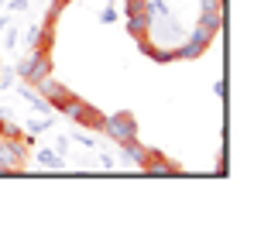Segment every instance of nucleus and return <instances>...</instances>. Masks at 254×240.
<instances>
[{
    "label": "nucleus",
    "mask_w": 254,
    "mask_h": 240,
    "mask_svg": "<svg viewBox=\"0 0 254 240\" xmlns=\"http://www.w3.org/2000/svg\"><path fill=\"white\" fill-rule=\"evenodd\" d=\"M59 110L65 114L69 120H76V123H83V127H89V130H103V114L96 110V107H89L86 100H79V96H65L62 103H59Z\"/></svg>",
    "instance_id": "obj_1"
},
{
    "label": "nucleus",
    "mask_w": 254,
    "mask_h": 240,
    "mask_svg": "<svg viewBox=\"0 0 254 240\" xmlns=\"http://www.w3.org/2000/svg\"><path fill=\"white\" fill-rule=\"evenodd\" d=\"M28 165V141L24 137H0V168L7 175L24 172Z\"/></svg>",
    "instance_id": "obj_2"
},
{
    "label": "nucleus",
    "mask_w": 254,
    "mask_h": 240,
    "mask_svg": "<svg viewBox=\"0 0 254 240\" xmlns=\"http://www.w3.org/2000/svg\"><path fill=\"white\" fill-rule=\"evenodd\" d=\"M103 130L117 141V144H127L137 137V120L130 117V110H117L110 117H103Z\"/></svg>",
    "instance_id": "obj_3"
},
{
    "label": "nucleus",
    "mask_w": 254,
    "mask_h": 240,
    "mask_svg": "<svg viewBox=\"0 0 254 240\" xmlns=\"http://www.w3.org/2000/svg\"><path fill=\"white\" fill-rule=\"evenodd\" d=\"M210 45H213V38L206 35V31L192 28L189 41H186V45H179V48H175V55H179V59H199V55H203V52H206Z\"/></svg>",
    "instance_id": "obj_4"
},
{
    "label": "nucleus",
    "mask_w": 254,
    "mask_h": 240,
    "mask_svg": "<svg viewBox=\"0 0 254 240\" xmlns=\"http://www.w3.org/2000/svg\"><path fill=\"white\" fill-rule=\"evenodd\" d=\"M151 21H155V14L148 10V3L137 7V10H127V35H130V38L148 35V31H151Z\"/></svg>",
    "instance_id": "obj_5"
},
{
    "label": "nucleus",
    "mask_w": 254,
    "mask_h": 240,
    "mask_svg": "<svg viewBox=\"0 0 254 240\" xmlns=\"http://www.w3.org/2000/svg\"><path fill=\"white\" fill-rule=\"evenodd\" d=\"M35 89H38V96H45V100H48V107H59V103L69 96V89H65L59 79H52V76L38 79V82H35Z\"/></svg>",
    "instance_id": "obj_6"
},
{
    "label": "nucleus",
    "mask_w": 254,
    "mask_h": 240,
    "mask_svg": "<svg viewBox=\"0 0 254 240\" xmlns=\"http://www.w3.org/2000/svg\"><path fill=\"white\" fill-rule=\"evenodd\" d=\"M141 168L151 172V175H179V172H182L179 165H172L165 155H158V151H151V148H148V155H144V161H141Z\"/></svg>",
    "instance_id": "obj_7"
},
{
    "label": "nucleus",
    "mask_w": 254,
    "mask_h": 240,
    "mask_svg": "<svg viewBox=\"0 0 254 240\" xmlns=\"http://www.w3.org/2000/svg\"><path fill=\"white\" fill-rule=\"evenodd\" d=\"M45 76H52V52H38V55H35L31 72H28V79H24V82H31V86H35V82L45 79Z\"/></svg>",
    "instance_id": "obj_8"
},
{
    "label": "nucleus",
    "mask_w": 254,
    "mask_h": 240,
    "mask_svg": "<svg viewBox=\"0 0 254 240\" xmlns=\"http://www.w3.org/2000/svg\"><path fill=\"white\" fill-rule=\"evenodd\" d=\"M199 31H206L210 38L220 35V28H223V14L220 10H203V17H199V24H196Z\"/></svg>",
    "instance_id": "obj_9"
},
{
    "label": "nucleus",
    "mask_w": 254,
    "mask_h": 240,
    "mask_svg": "<svg viewBox=\"0 0 254 240\" xmlns=\"http://www.w3.org/2000/svg\"><path fill=\"white\" fill-rule=\"evenodd\" d=\"M121 148H124V158L134 161V165H141V161H144V155H148V148H144L137 137H134V141H127V144H121Z\"/></svg>",
    "instance_id": "obj_10"
},
{
    "label": "nucleus",
    "mask_w": 254,
    "mask_h": 240,
    "mask_svg": "<svg viewBox=\"0 0 254 240\" xmlns=\"http://www.w3.org/2000/svg\"><path fill=\"white\" fill-rule=\"evenodd\" d=\"M21 96H24V100H28V103H31V107H35L38 114H48V100H45V96L31 93V89H21Z\"/></svg>",
    "instance_id": "obj_11"
},
{
    "label": "nucleus",
    "mask_w": 254,
    "mask_h": 240,
    "mask_svg": "<svg viewBox=\"0 0 254 240\" xmlns=\"http://www.w3.org/2000/svg\"><path fill=\"white\" fill-rule=\"evenodd\" d=\"M0 137H24V141H31V134H21V127L10 123V120H0Z\"/></svg>",
    "instance_id": "obj_12"
},
{
    "label": "nucleus",
    "mask_w": 254,
    "mask_h": 240,
    "mask_svg": "<svg viewBox=\"0 0 254 240\" xmlns=\"http://www.w3.org/2000/svg\"><path fill=\"white\" fill-rule=\"evenodd\" d=\"M38 161H42L45 168H62V158H59V151H38Z\"/></svg>",
    "instance_id": "obj_13"
},
{
    "label": "nucleus",
    "mask_w": 254,
    "mask_h": 240,
    "mask_svg": "<svg viewBox=\"0 0 254 240\" xmlns=\"http://www.w3.org/2000/svg\"><path fill=\"white\" fill-rule=\"evenodd\" d=\"M62 10H65V0H52V7H48V14H45V21H48V24H55Z\"/></svg>",
    "instance_id": "obj_14"
},
{
    "label": "nucleus",
    "mask_w": 254,
    "mask_h": 240,
    "mask_svg": "<svg viewBox=\"0 0 254 240\" xmlns=\"http://www.w3.org/2000/svg\"><path fill=\"white\" fill-rule=\"evenodd\" d=\"M48 127H52V114L48 117H38V120H28V130H35V134L38 130H48Z\"/></svg>",
    "instance_id": "obj_15"
},
{
    "label": "nucleus",
    "mask_w": 254,
    "mask_h": 240,
    "mask_svg": "<svg viewBox=\"0 0 254 240\" xmlns=\"http://www.w3.org/2000/svg\"><path fill=\"white\" fill-rule=\"evenodd\" d=\"M148 0H124V10H137V7H144Z\"/></svg>",
    "instance_id": "obj_16"
},
{
    "label": "nucleus",
    "mask_w": 254,
    "mask_h": 240,
    "mask_svg": "<svg viewBox=\"0 0 254 240\" xmlns=\"http://www.w3.org/2000/svg\"><path fill=\"white\" fill-rule=\"evenodd\" d=\"M76 141H79V144H86V148H93V144H96V141H93L89 134H76Z\"/></svg>",
    "instance_id": "obj_17"
},
{
    "label": "nucleus",
    "mask_w": 254,
    "mask_h": 240,
    "mask_svg": "<svg viewBox=\"0 0 254 240\" xmlns=\"http://www.w3.org/2000/svg\"><path fill=\"white\" fill-rule=\"evenodd\" d=\"M114 17H117V10H114V7H107V10L100 14V21H114Z\"/></svg>",
    "instance_id": "obj_18"
},
{
    "label": "nucleus",
    "mask_w": 254,
    "mask_h": 240,
    "mask_svg": "<svg viewBox=\"0 0 254 240\" xmlns=\"http://www.w3.org/2000/svg\"><path fill=\"white\" fill-rule=\"evenodd\" d=\"M3 24H7V17H0V28H3Z\"/></svg>",
    "instance_id": "obj_19"
},
{
    "label": "nucleus",
    "mask_w": 254,
    "mask_h": 240,
    "mask_svg": "<svg viewBox=\"0 0 254 240\" xmlns=\"http://www.w3.org/2000/svg\"><path fill=\"white\" fill-rule=\"evenodd\" d=\"M65 3H69V0H65Z\"/></svg>",
    "instance_id": "obj_20"
}]
</instances>
